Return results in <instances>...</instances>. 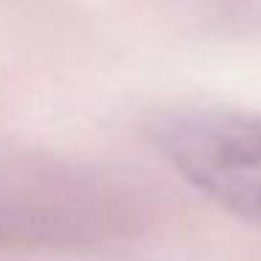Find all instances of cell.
I'll return each mask as SVG.
<instances>
[{"mask_svg":"<svg viewBox=\"0 0 261 261\" xmlns=\"http://www.w3.org/2000/svg\"><path fill=\"white\" fill-rule=\"evenodd\" d=\"M158 143L211 202L261 227V124L222 113H186L160 126Z\"/></svg>","mask_w":261,"mask_h":261,"instance_id":"obj_1","label":"cell"}]
</instances>
